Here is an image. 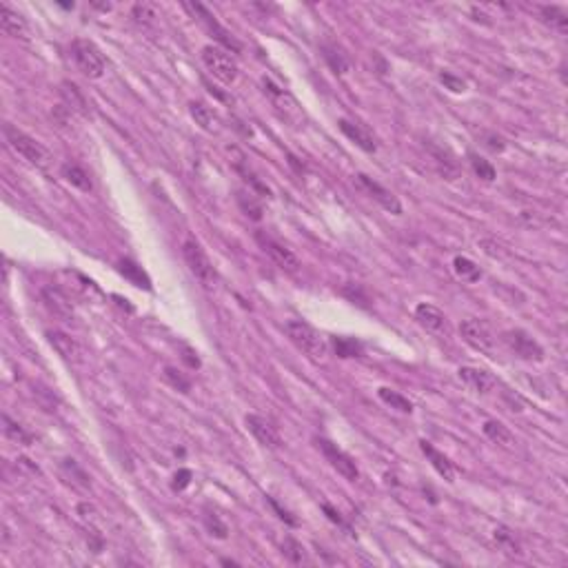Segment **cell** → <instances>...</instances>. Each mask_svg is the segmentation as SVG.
Listing matches in <instances>:
<instances>
[{
	"instance_id": "1",
	"label": "cell",
	"mask_w": 568,
	"mask_h": 568,
	"mask_svg": "<svg viewBox=\"0 0 568 568\" xmlns=\"http://www.w3.org/2000/svg\"><path fill=\"white\" fill-rule=\"evenodd\" d=\"M284 333H287L291 342L311 360L320 362V360L328 358V342L315 331L311 324H306L302 320H289V322H284Z\"/></svg>"
},
{
	"instance_id": "2",
	"label": "cell",
	"mask_w": 568,
	"mask_h": 568,
	"mask_svg": "<svg viewBox=\"0 0 568 568\" xmlns=\"http://www.w3.org/2000/svg\"><path fill=\"white\" fill-rule=\"evenodd\" d=\"M5 140L7 144L14 149L20 158H25V160L33 167H38V169H44V167H49L51 162V156L49 151L44 149V147L36 140V138H31L29 133L25 131H20L18 127H14V124H5Z\"/></svg>"
},
{
	"instance_id": "3",
	"label": "cell",
	"mask_w": 568,
	"mask_h": 568,
	"mask_svg": "<svg viewBox=\"0 0 568 568\" xmlns=\"http://www.w3.org/2000/svg\"><path fill=\"white\" fill-rule=\"evenodd\" d=\"M69 51H72V58L83 76L92 78V81H98V78L105 76L107 60H105V56H102V51L96 47V42L87 40V38H76L72 42Z\"/></svg>"
},
{
	"instance_id": "4",
	"label": "cell",
	"mask_w": 568,
	"mask_h": 568,
	"mask_svg": "<svg viewBox=\"0 0 568 568\" xmlns=\"http://www.w3.org/2000/svg\"><path fill=\"white\" fill-rule=\"evenodd\" d=\"M202 62L207 67V72L220 81L222 85H233L240 76V69H237V62L229 56V51L222 49L220 44H207L202 49Z\"/></svg>"
},
{
	"instance_id": "5",
	"label": "cell",
	"mask_w": 568,
	"mask_h": 568,
	"mask_svg": "<svg viewBox=\"0 0 568 568\" xmlns=\"http://www.w3.org/2000/svg\"><path fill=\"white\" fill-rule=\"evenodd\" d=\"M185 9L191 11L193 18H198V20L202 22V27L207 29V31L211 33V36L222 44V49L233 51V53H240V51H242V44L237 42V38H235L233 33H231L229 29H226V27H222L220 22H218V18H215L204 5H200V3H187Z\"/></svg>"
},
{
	"instance_id": "6",
	"label": "cell",
	"mask_w": 568,
	"mask_h": 568,
	"mask_svg": "<svg viewBox=\"0 0 568 568\" xmlns=\"http://www.w3.org/2000/svg\"><path fill=\"white\" fill-rule=\"evenodd\" d=\"M183 256H185V262L189 267V271L193 276H196L204 287H211L215 282V269H213V262L209 260V256L204 253L202 244L196 240V237H185L183 242Z\"/></svg>"
},
{
	"instance_id": "7",
	"label": "cell",
	"mask_w": 568,
	"mask_h": 568,
	"mask_svg": "<svg viewBox=\"0 0 568 568\" xmlns=\"http://www.w3.org/2000/svg\"><path fill=\"white\" fill-rule=\"evenodd\" d=\"M317 449L322 451V456L326 458V462L331 464V467L344 477V480L349 482H358L360 480V471H358V464L356 460L349 456V453H344L342 449H340L337 444H333V442H328L324 437L317 440Z\"/></svg>"
},
{
	"instance_id": "8",
	"label": "cell",
	"mask_w": 568,
	"mask_h": 568,
	"mask_svg": "<svg viewBox=\"0 0 568 568\" xmlns=\"http://www.w3.org/2000/svg\"><path fill=\"white\" fill-rule=\"evenodd\" d=\"M460 331H462L464 342L471 344L475 351H480V353H484V356H493L495 337H493L491 328H488V324L484 320H477V317L464 320L462 326H460Z\"/></svg>"
},
{
	"instance_id": "9",
	"label": "cell",
	"mask_w": 568,
	"mask_h": 568,
	"mask_svg": "<svg viewBox=\"0 0 568 568\" xmlns=\"http://www.w3.org/2000/svg\"><path fill=\"white\" fill-rule=\"evenodd\" d=\"M504 342L521 360H528V362H542L544 360V349L540 346V342H537L535 337H531L526 331H521V328H515V331H506L504 333Z\"/></svg>"
},
{
	"instance_id": "10",
	"label": "cell",
	"mask_w": 568,
	"mask_h": 568,
	"mask_svg": "<svg viewBox=\"0 0 568 568\" xmlns=\"http://www.w3.org/2000/svg\"><path fill=\"white\" fill-rule=\"evenodd\" d=\"M356 183H358V187L362 191H367L369 196L376 200L382 209H386V211L393 213V215H400L402 213V204H400V200H397L395 193L389 191L386 187H382L380 183H376V180L369 178L367 174H358L356 176Z\"/></svg>"
},
{
	"instance_id": "11",
	"label": "cell",
	"mask_w": 568,
	"mask_h": 568,
	"mask_svg": "<svg viewBox=\"0 0 568 568\" xmlns=\"http://www.w3.org/2000/svg\"><path fill=\"white\" fill-rule=\"evenodd\" d=\"M415 320L422 324L428 333H435L440 337H449L451 335V324L449 317L444 315V311H440L437 306L433 304H417L415 306Z\"/></svg>"
},
{
	"instance_id": "12",
	"label": "cell",
	"mask_w": 568,
	"mask_h": 568,
	"mask_svg": "<svg viewBox=\"0 0 568 568\" xmlns=\"http://www.w3.org/2000/svg\"><path fill=\"white\" fill-rule=\"evenodd\" d=\"M258 242L260 247H262V251L274 260V262L282 269V271H287V274H295V271L300 269V260L295 258L287 247L276 242L274 237H269L265 233H258Z\"/></svg>"
},
{
	"instance_id": "13",
	"label": "cell",
	"mask_w": 568,
	"mask_h": 568,
	"mask_svg": "<svg viewBox=\"0 0 568 568\" xmlns=\"http://www.w3.org/2000/svg\"><path fill=\"white\" fill-rule=\"evenodd\" d=\"M244 424H247V428L251 431V435L260 442V444H262L265 449H271V451H278V449H282V437H280V433H278V428L274 426L269 422V419H265V417H260V415H247L244 417Z\"/></svg>"
},
{
	"instance_id": "14",
	"label": "cell",
	"mask_w": 568,
	"mask_h": 568,
	"mask_svg": "<svg viewBox=\"0 0 568 568\" xmlns=\"http://www.w3.org/2000/svg\"><path fill=\"white\" fill-rule=\"evenodd\" d=\"M47 340H49V344L53 346L56 353H58L65 362H69V365H81V362H83V349L69 333L47 331Z\"/></svg>"
},
{
	"instance_id": "15",
	"label": "cell",
	"mask_w": 568,
	"mask_h": 568,
	"mask_svg": "<svg viewBox=\"0 0 568 568\" xmlns=\"http://www.w3.org/2000/svg\"><path fill=\"white\" fill-rule=\"evenodd\" d=\"M0 29H3L7 36L18 38V40H29V25L27 20L18 14L16 9H11L9 5H0Z\"/></svg>"
},
{
	"instance_id": "16",
	"label": "cell",
	"mask_w": 568,
	"mask_h": 568,
	"mask_svg": "<svg viewBox=\"0 0 568 568\" xmlns=\"http://www.w3.org/2000/svg\"><path fill=\"white\" fill-rule=\"evenodd\" d=\"M340 131H342L351 142H356L362 151H367V153H376L378 151L376 138H373V135L369 133V129H365L362 124L349 120V118H342V120H340Z\"/></svg>"
},
{
	"instance_id": "17",
	"label": "cell",
	"mask_w": 568,
	"mask_h": 568,
	"mask_svg": "<svg viewBox=\"0 0 568 568\" xmlns=\"http://www.w3.org/2000/svg\"><path fill=\"white\" fill-rule=\"evenodd\" d=\"M458 376L475 393H491L495 386V380L491 378V373H486L484 369H477V367H462L458 371Z\"/></svg>"
},
{
	"instance_id": "18",
	"label": "cell",
	"mask_w": 568,
	"mask_h": 568,
	"mask_svg": "<svg viewBox=\"0 0 568 568\" xmlns=\"http://www.w3.org/2000/svg\"><path fill=\"white\" fill-rule=\"evenodd\" d=\"M419 449H422V453L428 458L431 462V467H433L442 477H444L446 482H456V469H453V462L444 456V453H440L431 442L426 440H419Z\"/></svg>"
},
{
	"instance_id": "19",
	"label": "cell",
	"mask_w": 568,
	"mask_h": 568,
	"mask_svg": "<svg viewBox=\"0 0 568 568\" xmlns=\"http://www.w3.org/2000/svg\"><path fill=\"white\" fill-rule=\"evenodd\" d=\"M60 98H62L67 109L78 111L81 116H89V102H87L85 94L78 89V85H74L69 81H62L60 83Z\"/></svg>"
},
{
	"instance_id": "20",
	"label": "cell",
	"mask_w": 568,
	"mask_h": 568,
	"mask_svg": "<svg viewBox=\"0 0 568 568\" xmlns=\"http://www.w3.org/2000/svg\"><path fill=\"white\" fill-rule=\"evenodd\" d=\"M42 300L56 315H60V317H72L74 315V306H72L69 298H67V295L62 291H58V289H53V287L42 289Z\"/></svg>"
},
{
	"instance_id": "21",
	"label": "cell",
	"mask_w": 568,
	"mask_h": 568,
	"mask_svg": "<svg viewBox=\"0 0 568 568\" xmlns=\"http://www.w3.org/2000/svg\"><path fill=\"white\" fill-rule=\"evenodd\" d=\"M60 471H62V477L67 482H69L76 491H89L92 488V477H89L81 467L76 464V460H62L60 462Z\"/></svg>"
},
{
	"instance_id": "22",
	"label": "cell",
	"mask_w": 568,
	"mask_h": 568,
	"mask_svg": "<svg viewBox=\"0 0 568 568\" xmlns=\"http://www.w3.org/2000/svg\"><path fill=\"white\" fill-rule=\"evenodd\" d=\"M189 111H191V118L196 120V124H200L204 131H215V129H218V124H220L218 116H215V111L211 107L204 105V102L193 100L191 105H189Z\"/></svg>"
},
{
	"instance_id": "23",
	"label": "cell",
	"mask_w": 568,
	"mask_h": 568,
	"mask_svg": "<svg viewBox=\"0 0 568 568\" xmlns=\"http://www.w3.org/2000/svg\"><path fill=\"white\" fill-rule=\"evenodd\" d=\"M60 174H62V178H65L72 187L81 189V191H85V193H89V191L94 189L89 174L85 172L83 167H78V165H74V162H65V165L60 167Z\"/></svg>"
},
{
	"instance_id": "24",
	"label": "cell",
	"mask_w": 568,
	"mask_h": 568,
	"mask_svg": "<svg viewBox=\"0 0 568 568\" xmlns=\"http://www.w3.org/2000/svg\"><path fill=\"white\" fill-rule=\"evenodd\" d=\"M482 431H484V435L493 442V444L506 446V449H510V446L515 444L513 433H510V431H508L502 422H497V419H486L484 426H482Z\"/></svg>"
},
{
	"instance_id": "25",
	"label": "cell",
	"mask_w": 568,
	"mask_h": 568,
	"mask_svg": "<svg viewBox=\"0 0 568 568\" xmlns=\"http://www.w3.org/2000/svg\"><path fill=\"white\" fill-rule=\"evenodd\" d=\"M322 56L326 65L331 67V72L337 74V76H344L349 72V58L344 56V51L337 47V44H331V42H324L322 44Z\"/></svg>"
},
{
	"instance_id": "26",
	"label": "cell",
	"mask_w": 568,
	"mask_h": 568,
	"mask_svg": "<svg viewBox=\"0 0 568 568\" xmlns=\"http://www.w3.org/2000/svg\"><path fill=\"white\" fill-rule=\"evenodd\" d=\"M118 271L120 274L127 278L131 284H135V287H140V289H151V280H149V276L144 274L142 271V267H138L133 262V260H129V258H124V260H120L118 262Z\"/></svg>"
},
{
	"instance_id": "27",
	"label": "cell",
	"mask_w": 568,
	"mask_h": 568,
	"mask_svg": "<svg viewBox=\"0 0 568 568\" xmlns=\"http://www.w3.org/2000/svg\"><path fill=\"white\" fill-rule=\"evenodd\" d=\"M453 271H456V276L460 280L469 282V284L482 280V269L477 267L473 260L467 258V256H456V258H453Z\"/></svg>"
},
{
	"instance_id": "28",
	"label": "cell",
	"mask_w": 568,
	"mask_h": 568,
	"mask_svg": "<svg viewBox=\"0 0 568 568\" xmlns=\"http://www.w3.org/2000/svg\"><path fill=\"white\" fill-rule=\"evenodd\" d=\"M542 14V20L546 22V25L555 31L560 33H566L568 31V14H566V7H560V5H546L540 9Z\"/></svg>"
},
{
	"instance_id": "29",
	"label": "cell",
	"mask_w": 568,
	"mask_h": 568,
	"mask_svg": "<svg viewBox=\"0 0 568 568\" xmlns=\"http://www.w3.org/2000/svg\"><path fill=\"white\" fill-rule=\"evenodd\" d=\"M380 395V400L384 404H389L391 408H395V411H400V413H413V402L408 400V397L400 395L397 391L389 389V386H382V389L378 391Z\"/></svg>"
},
{
	"instance_id": "30",
	"label": "cell",
	"mask_w": 568,
	"mask_h": 568,
	"mask_svg": "<svg viewBox=\"0 0 568 568\" xmlns=\"http://www.w3.org/2000/svg\"><path fill=\"white\" fill-rule=\"evenodd\" d=\"M3 431H5V435L9 440H14L18 442V444H25V446H31L33 444V435L27 433L25 428H22L18 422H14L9 415H3Z\"/></svg>"
},
{
	"instance_id": "31",
	"label": "cell",
	"mask_w": 568,
	"mask_h": 568,
	"mask_svg": "<svg viewBox=\"0 0 568 568\" xmlns=\"http://www.w3.org/2000/svg\"><path fill=\"white\" fill-rule=\"evenodd\" d=\"M237 204L240 209L249 215L251 220H262V204L258 202V198L253 196L251 191H237Z\"/></svg>"
},
{
	"instance_id": "32",
	"label": "cell",
	"mask_w": 568,
	"mask_h": 568,
	"mask_svg": "<svg viewBox=\"0 0 568 568\" xmlns=\"http://www.w3.org/2000/svg\"><path fill=\"white\" fill-rule=\"evenodd\" d=\"M469 162H471V167H473V172H475V176L477 178H482L484 183H493V180L497 178V174H495V167L488 162V160H484L482 156H477V153H469Z\"/></svg>"
},
{
	"instance_id": "33",
	"label": "cell",
	"mask_w": 568,
	"mask_h": 568,
	"mask_svg": "<svg viewBox=\"0 0 568 568\" xmlns=\"http://www.w3.org/2000/svg\"><path fill=\"white\" fill-rule=\"evenodd\" d=\"M333 349L340 358H360L362 351H365L353 337H333Z\"/></svg>"
},
{
	"instance_id": "34",
	"label": "cell",
	"mask_w": 568,
	"mask_h": 568,
	"mask_svg": "<svg viewBox=\"0 0 568 568\" xmlns=\"http://www.w3.org/2000/svg\"><path fill=\"white\" fill-rule=\"evenodd\" d=\"M202 521H204V526H207V531L211 533L213 537H218V540H226L229 537V526L224 524V521L211 513V510H204V515H202Z\"/></svg>"
},
{
	"instance_id": "35",
	"label": "cell",
	"mask_w": 568,
	"mask_h": 568,
	"mask_svg": "<svg viewBox=\"0 0 568 568\" xmlns=\"http://www.w3.org/2000/svg\"><path fill=\"white\" fill-rule=\"evenodd\" d=\"M282 553H284V558H287L291 564H302L306 562V553H304V546L298 542V540H293V537H287L282 542Z\"/></svg>"
},
{
	"instance_id": "36",
	"label": "cell",
	"mask_w": 568,
	"mask_h": 568,
	"mask_svg": "<svg viewBox=\"0 0 568 568\" xmlns=\"http://www.w3.org/2000/svg\"><path fill=\"white\" fill-rule=\"evenodd\" d=\"M131 18L140 25H151L153 18H158V7L153 3H138L131 7Z\"/></svg>"
},
{
	"instance_id": "37",
	"label": "cell",
	"mask_w": 568,
	"mask_h": 568,
	"mask_svg": "<svg viewBox=\"0 0 568 568\" xmlns=\"http://www.w3.org/2000/svg\"><path fill=\"white\" fill-rule=\"evenodd\" d=\"M495 542L504 551H508L510 555H519V544H517V540L513 535V531H508L506 526H497L495 528Z\"/></svg>"
},
{
	"instance_id": "38",
	"label": "cell",
	"mask_w": 568,
	"mask_h": 568,
	"mask_svg": "<svg viewBox=\"0 0 568 568\" xmlns=\"http://www.w3.org/2000/svg\"><path fill=\"white\" fill-rule=\"evenodd\" d=\"M165 380L174 386V389H178L180 393H189L191 391V382L183 376L180 371H176L174 367H167L165 369Z\"/></svg>"
},
{
	"instance_id": "39",
	"label": "cell",
	"mask_w": 568,
	"mask_h": 568,
	"mask_svg": "<svg viewBox=\"0 0 568 568\" xmlns=\"http://www.w3.org/2000/svg\"><path fill=\"white\" fill-rule=\"evenodd\" d=\"M267 502L271 504V508H274V510H276V513H278V517H280L282 521H287V524H289V526H298V519H295V517H293V515L289 513V510H287V508H282V506H280V504L276 502V499H274V497H269V495H267Z\"/></svg>"
},
{
	"instance_id": "40",
	"label": "cell",
	"mask_w": 568,
	"mask_h": 568,
	"mask_svg": "<svg viewBox=\"0 0 568 568\" xmlns=\"http://www.w3.org/2000/svg\"><path fill=\"white\" fill-rule=\"evenodd\" d=\"M191 477H193V473H191L189 469H180V471L174 475L172 488H174V491H185V488L189 486V482H191Z\"/></svg>"
},
{
	"instance_id": "41",
	"label": "cell",
	"mask_w": 568,
	"mask_h": 568,
	"mask_svg": "<svg viewBox=\"0 0 568 568\" xmlns=\"http://www.w3.org/2000/svg\"><path fill=\"white\" fill-rule=\"evenodd\" d=\"M440 81L444 83V85H446V87L451 89V92H456V94L464 92V87H467V85H464V81H462V78H456V76H453V74H449V72L440 74Z\"/></svg>"
},
{
	"instance_id": "42",
	"label": "cell",
	"mask_w": 568,
	"mask_h": 568,
	"mask_svg": "<svg viewBox=\"0 0 568 568\" xmlns=\"http://www.w3.org/2000/svg\"><path fill=\"white\" fill-rule=\"evenodd\" d=\"M78 515L83 517V521H87L89 526H94L96 521H98V513H96V508L92 506V504H87V502H83L81 506H78Z\"/></svg>"
},
{
	"instance_id": "43",
	"label": "cell",
	"mask_w": 568,
	"mask_h": 568,
	"mask_svg": "<svg viewBox=\"0 0 568 568\" xmlns=\"http://www.w3.org/2000/svg\"><path fill=\"white\" fill-rule=\"evenodd\" d=\"M353 289H356V291H351V287L346 284V287L342 289V295H344V298H349V300H353V302H358V304H362V306H367V295L362 293V289L358 287V284H353Z\"/></svg>"
},
{
	"instance_id": "44",
	"label": "cell",
	"mask_w": 568,
	"mask_h": 568,
	"mask_svg": "<svg viewBox=\"0 0 568 568\" xmlns=\"http://www.w3.org/2000/svg\"><path fill=\"white\" fill-rule=\"evenodd\" d=\"M322 510H324V513H326V517H328V519H331V521H333V524H337V526H342V528H344L346 533H351V526L346 524V521H344L342 517H340V513H337V510H335L333 506H328V504H324V506H322Z\"/></svg>"
},
{
	"instance_id": "45",
	"label": "cell",
	"mask_w": 568,
	"mask_h": 568,
	"mask_svg": "<svg viewBox=\"0 0 568 568\" xmlns=\"http://www.w3.org/2000/svg\"><path fill=\"white\" fill-rule=\"evenodd\" d=\"M488 149L491 151H495V153H502L504 151V138H499L497 133H486V142H484Z\"/></svg>"
},
{
	"instance_id": "46",
	"label": "cell",
	"mask_w": 568,
	"mask_h": 568,
	"mask_svg": "<svg viewBox=\"0 0 568 568\" xmlns=\"http://www.w3.org/2000/svg\"><path fill=\"white\" fill-rule=\"evenodd\" d=\"M183 353H185L183 360L187 362V367H189V369H200V360H198V353H196V351H191L189 346H185V349H183Z\"/></svg>"
},
{
	"instance_id": "47",
	"label": "cell",
	"mask_w": 568,
	"mask_h": 568,
	"mask_svg": "<svg viewBox=\"0 0 568 568\" xmlns=\"http://www.w3.org/2000/svg\"><path fill=\"white\" fill-rule=\"evenodd\" d=\"M92 7L98 9V11H111L113 5H111V3H102V5H100V3H92Z\"/></svg>"
},
{
	"instance_id": "48",
	"label": "cell",
	"mask_w": 568,
	"mask_h": 568,
	"mask_svg": "<svg viewBox=\"0 0 568 568\" xmlns=\"http://www.w3.org/2000/svg\"><path fill=\"white\" fill-rule=\"evenodd\" d=\"M222 564L224 566H237V562H233V560H222Z\"/></svg>"
}]
</instances>
